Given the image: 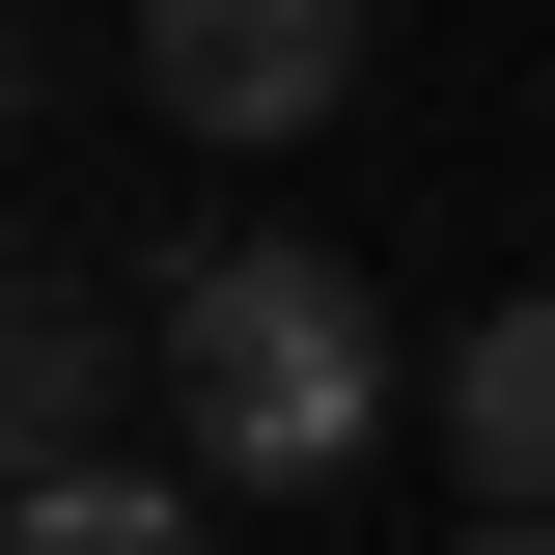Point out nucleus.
<instances>
[{
  "label": "nucleus",
  "instance_id": "f257e3e1",
  "mask_svg": "<svg viewBox=\"0 0 555 555\" xmlns=\"http://www.w3.org/2000/svg\"><path fill=\"white\" fill-rule=\"evenodd\" d=\"M167 473L195 500H334L361 444H389V306H361L306 222H222V250H167Z\"/></svg>",
  "mask_w": 555,
  "mask_h": 555
},
{
  "label": "nucleus",
  "instance_id": "f03ea898",
  "mask_svg": "<svg viewBox=\"0 0 555 555\" xmlns=\"http://www.w3.org/2000/svg\"><path fill=\"white\" fill-rule=\"evenodd\" d=\"M139 83H167L195 139H306L361 83V0H139Z\"/></svg>",
  "mask_w": 555,
  "mask_h": 555
},
{
  "label": "nucleus",
  "instance_id": "7ed1b4c3",
  "mask_svg": "<svg viewBox=\"0 0 555 555\" xmlns=\"http://www.w3.org/2000/svg\"><path fill=\"white\" fill-rule=\"evenodd\" d=\"M444 444H473L500 528H555V306H473V361H444Z\"/></svg>",
  "mask_w": 555,
  "mask_h": 555
},
{
  "label": "nucleus",
  "instance_id": "20e7f679",
  "mask_svg": "<svg viewBox=\"0 0 555 555\" xmlns=\"http://www.w3.org/2000/svg\"><path fill=\"white\" fill-rule=\"evenodd\" d=\"M112 389H139V306H28V334H0V416H28V473H112Z\"/></svg>",
  "mask_w": 555,
  "mask_h": 555
},
{
  "label": "nucleus",
  "instance_id": "39448f33",
  "mask_svg": "<svg viewBox=\"0 0 555 555\" xmlns=\"http://www.w3.org/2000/svg\"><path fill=\"white\" fill-rule=\"evenodd\" d=\"M0 555H222V528H195L167 473H28V528H0Z\"/></svg>",
  "mask_w": 555,
  "mask_h": 555
},
{
  "label": "nucleus",
  "instance_id": "423d86ee",
  "mask_svg": "<svg viewBox=\"0 0 555 555\" xmlns=\"http://www.w3.org/2000/svg\"><path fill=\"white\" fill-rule=\"evenodd\" d=\"M473 555H555V528H473Z\"/></svg>",
  "mask_w": 555,
  "mask_h": 555
}]
</instances>
